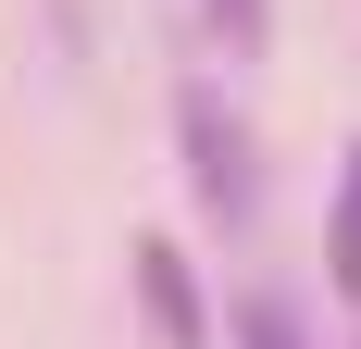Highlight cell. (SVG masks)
<instances>
[{"mask_svg": "<svg viewBox=\"0 0 361 349\" xmlns=\"http://www.w3.org/2000/svg\"><path fill=\"white\" fill-rule=\"evenodd\" d=\"M175 138H187V187H200V212H212V225H250V212H262L250 125H237L212 88H187V100H175Z\"/></svg>", "mask_w": 361, "mask_h": 349, "instance_id": "obj_1", "label": "cell"}, {"mask_svg": "<svg viewBox=\"0 0 361 349\" xmlns=\"http://www.w3.org/2000/svg\"><path fill=\"white\" fill-rule=\"evenodd\" d=\"M137 312L162 349H212V312H200V275H187L175 237H137Z\"/></svg>", "mask_w": 361, "mask_h": 349, "instance_id": "obj_2", "label": "cell"}, {"mask_svg": "<svg viewBox=\"0 0 361 349\" xmlns=\"http://www.w3.org/2000/svg\"><path fill=\"white\" fill-rule=\"evenodd\" d=\"M237 349H312L287 300H237Z\"/></svg>", "mask_w": 361, "mask_h": 349, "instance_id": "obj_3", "label": "cell"}, {"mask_svg": "<svg viewBox=\"0 0 361 349\" xmlns=\"http://www.w3.org/2000/svg\"><path fill=\"white\" fill-rule=\"evenodd\" d=\"M349 200H361V150H349Z\"/></svg>", "mask_w": 361, "mask_h": 349, "instance_id": "obj_4", "label": "cell"}]
</instances>
